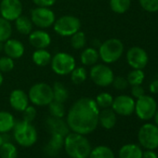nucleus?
Listing matches in <instances>:
<instances>
[{
    "label": "nucleus",
    "mask_w": 158,
    "mask_h": 158,
    "mask_svg": "<svg viewBox=\"0 0 158 158\" xmlns=\"http://www.w3.org/2000/svg\"><path fill=\"white\" fill-rule=\"evenodd\" d=\"M112 85L117 90H124L128 87V82L123 76H114Z\"/></svg>",
    "instance_id": "nucleus-39"
},
{
    "label": "nucleus",
    "mask_w": 158,
    "mask_h": 158,
    "mask_svg": "<svg viewBox=\"0 0 158 158\" xmlns=\"http://www.w3.org/2000/svg\"><path fill=\"white\" fill-rule=\"evenodd\" d=\"M50 66L56 74L67 75L70 74L76 66V62L75 59L71 54L66 52H58L51 58Z\"/></svg>",
    "instance_id": "nucleus-7"
},
{
    "label": "nucleus",
    "mask_w": 158,
    "mask_h": 158,
    "mask_svg": "<svg viewBox=\"0 0 158 158\" xmlns=\"http://www.w3.org/2000/svg\"><path fill=\"white\" fill-rule=\"evenodd\" d=\"M3 82H4V77H3L2 73L0 72V88H1V86L3 85Z\"/></svg>",
    "instance_id": "nucleus-45"
},
{
    "label": "nucleus",
    "mask_w": 158,
    "mask_h": 158,
    "mask_svg": "<svg viewBox=\"0 0 158 158\" xmlns=\"http://www.w3.org/2000/svg\"><path fill=\"white\" fill-rule=\"evenodd\" d=\"M141 158H158V156L153 152V150H148L144 152H142V157Z\"/></svg>",
    "instance_id": "nucleus-43"
},
{
    "label": "nucleus",
    "mask_w": 158,
    "mask_h": 158,
    "mask_svg": "<svg viewBox=\"0 0 158 158\" xmlns=\"http://www.w3.org/2000/svg\"><path fill=\"white\" fill-rule=\"evenodd\" d=\"M63 148L71 158H89L92 150L91 144L86 135L73 131L64 137Z\"/></svg>",
    "instance_id": "nucleus-2"
},
{
    "label": "nucleus",
    "mask_w": 158,
    "mask_h": 158,
    "mask_svg": "<svg viewBox=\"0 0 158 158\" xmlns=\"http://www.w3.org/2000/svg\"><path fill=\"white\" fill-rule=\"evenodd\" d=\"M51 54L47 48H38L35 49L33 53L32 60L34 63L39 67H45L48 64H50L51 61Z\"/></svg>",
    "instance_id": "nucleus-22"
},
{
    "label": "nucleus",
    "mask_w": 158,
    "mask_h": 158,
    "mask_svg": "<svg viewBox=\"0 0 158 158\" xmlns=\"http://www.w3.org/2000/svg\"><path fill=\"white\" fill-rule=\"evenodd\" d=\"M157 110V103L155 100L148 95L137 99L135 102V113L141 120H150L153 117Z\"/></svg>",
    "instance_id": "nucleus-11"
},
{
    "label": "nucleus",
    "mask_w": 158,
    "mask_h": 158,
    "mask_svg": "<svg viewBox=\"0 0 158 158\" xmlns=\"http://www.w3.org/2000/svg\"><path fill=\"white\" fill-rule=\"evenodd\" d=\"M153 118H154V122H155V125L158 127V110H156L154 115H153Z\"/></svg>",
    "instance_id": "nucleus-44"
},
{
    "label": "nucleus",
    "mask_w": 158,
    "mask_h": 158,
    "mask_svg": "<svg viewBox=\"0 0 158 158\" xmlns=\"http://www.w3.org/2000/svg\"><path fill=\"white\" fill-rule=\"evenodd\" d=\"M14 22H15L16 30L21 35H28L33 31V25L34 24H33V23H32V21H31V19L29 17L24 16V15L22 14Z\"/></svg>",
    "instance_id": "nucleus-25"
},
{
    "label": "nucleus",
    "mask_w": 158,
    "mask_h": 158,
    "mask_svg": "<svg viewBox=\"0 0 158 158\" xmlns=\"http://www.w3.org/2000/svg\"><path fill=\"white\" fill-rule=\"evenodd\" d=\"M48 111L50 114V116L53 117H59V118H62L65 115V107H64V103L56 102V101H52L48 105Z\"/></svg>",
    "instance_id": "nucleus-34"
},
{
    "label": "nucleus",
    "mask_w": 158,
    "mask_h": 158,
    "mask_svg": "<svg viewBox=\"0 0 158 158\" xmlns=\"http://www.w3.org/2000/svg\"><path fill=\"white\" fill-rule=\"evenodd\" d=\"M71 46L73 49H83L87 44V37L85 33L78 31L71 36Z\"/></svg>",
    "instance_id": "nucleus-32"
},
{
    "label": "nucleus",
    "mask_w": 158,
    "mask_h": 158,
    "mask_svg": "<svg viewBox=\"0 0 158 158\" xmlns=\"http://www.w3.org/2000/svg\"><path fill=\"white\" fill-rule=\"evenodd\" d=\"M149 89H150V91L152 94H158V79H157V80H153L150 84Z\"/></svg>",
    "instance_id": "nucleus-42"
},
{
    "label": "nucleus",
    "mask_w": 158,
    "mask_h": 158,
    "mask_svg": "<svg viewBox=\"0 0 158 158\" xmlns=\"http://www.w3.org/2000/svg\"><path fill=\"white\" fill-rule=\"evenodd\" d=\"M23 113V120L27 123H32L36 116V109L34 106L28 105Z\"/></svg>",
    "instance_id": "nucleus-38"
},
{
    "label": "nucleus",
    "mask_w": 158,
    "mask_h": 158,
    "mask_svg": "<svg viewBox=\"0 0 158 158\" xmlns=\"http://www.w3.org/2000/svg\"><path fill=\"white\" fill-rule=\"evenodd\" d=\"M28 97L34 105L48 106L53 101L52 87L44 82L35 83L30 88Z\"/></svg>",
    "instance_id": "nucleus-5"
},
{
    "label": "nucleus",
    "mask_w": 158,
    "mask_h": 158,
    "mask_svg": "<svg viewBox=\"0 0 158 158\" xmlns=\"http://www.w3.org/2000/svg\"><path fill=\"white\" fill-rule=\"evenodd\" d=\"M46 126L50 134H60L65 137L70 132V128L66 121H64L62 118L49 116L46 120Z\"/></svg>",
    "instance_id": "nucleus-18"
},
{
    "label": "nucleus",
    "mask_w": 158,
    "mask_h": 158,
    "mask_svg": "<svg viewBox=\"0 0 158 158\" xmlns=\"http://www.w3.org/2000/svg\"><path fill=\"white\" fill-rule=\"evenodd\" d=\"M15 62L14 60L9 56L0 57V72L1 73H10L14 69Z\"/></svg>",
    "instance_id": "nucleus-36"
},
{
    "label": "nucleus",
    "mask_w": 158,
    "mask_h": 158,
    "mask_svg": "<svg viewBox=\"0 0 158 158\" xmlns=\"http://www.w3.org/2000/svg\"><path fill=\"white\" fill-rule=\"evenodd\" d=\"M0 157L1 158H17L18 150L10 141H5L0 147Z\"/></svg>",
    "instance_id": "nucleus-29"
},
{
    "label": "nucleus",
    "mask_w": 158,
    "mask_h": 158,
    "mask_svg": "<svg viewBox=\"0 0 158 158\" xmlns=\"http://www.w3.org/2000/svg\"><path fill=\"white\" fill-rule=\"evenodd\" d=\"M89 158H114V153L111 148L101 145L91 150Z\"/></svg>",
    "instance_id": "nucleus-28"
},
{
    "label": "nucleus",
    "mask_w": 158,
    "mask_h": 158,
    "mask_svg": "<svg viewBox=\"0 0 158 158\" xmlns=\"http://www.w3.org/2000/svg\"><path fill=\"white\" fill-rule=\"evenodd\" d=\"M23 6L21 0H1L0 15L9 22H14L23 14Z\"/></svg>",
    "instance_id": "nucleus-12"
},
{
    "label": "nucleus",
    "mask_w": 158,
    "mask_h": 158,
    "mask_svg": "<svg viewBox=\"0 0 158 158\" xmlns=\"http://www.w3.org/2000/svg\"><path fill=\"white\" fill-rule=\"evenodd\" d=\"M53 100L61 103H64L69 98V91L67 88L60 82H55L52 86Z\"/></svg>",
    "instance_id": "nucleus-26"
},
{
    "label": "nucleus",
    "mask_w": 158,
    "mask_h": 158,
    "mask_svg": "<svg viewBox=\"0 0 158 158\" xmlns=\"http://www.w3.org/2000/svg\"><path fill=\"white\" fill-rule=\"evenodd\" d=\"M10 106L18 112H23L25 108L29 105V97L23 89H16L10 92Z\"/></svg>",
    "instance_id": "nucleus-16"
},
{
    "label": "nucleus",
    "mask_w": 158,
    "mask_h": 158,
    "mask_svg": "<svg viewBox=\"0 0 158 158\" xmlns=\"http://www.w3.org/2000/svg\"><path fill=\"white\" fill-rule=\"evenodd\" d=\"M99 124L105 129L113 128L116 124V114L112 108L102 109L99 114Z\"/></svg>",
    "instance_id": "nucleus-20"
},
{
    "label": "nucleus",
    "mask_w": 158,
    "mask_h": 158,
    "mask_svg": "<svg viewBox=\"0 0 158 158\" xmlns=\"http://www.w3.org/2000/svg\"><path fill=\"white\" fill-rule=\"evenodd\" d=\"M131 94L134 98L139 99L140 97H142L143 95H145L144 93V89L141 87V85H136V86H132L131 89Z\"/></svg>",
    "instance_id": "nucleus-41"
},
{
    "label": "nucleus",
    "mask_w": 158,
    "mask_h": 158,
    "mask_svg": "<svg viewBox=\"0 0 158 158\" xmlns=\"http://www.w3.org/2000/svg\"><path fill=\"white\" fill-rule=\"evenodd\" d=\"M29 43L35 48H47L51 44V36L44 29L32 31L28 35Z\"/></svg>",
    "instance_id": "nucleus-15"
},
{
    "label": "nucleus",
    "mask_w": 158,
    "mask_h": 158,
    "mask_svg": "<svg viewBox=\"0 0 158 158\" xmlns=\"http://www.w3.org/2000/svg\"><path fill=\"white\" fill-rule=\"evenodd\" d=\"M12 26L10 22L0 16V42H5L11 37Z\"/></svg>",
    "instance_id": "nucleus-31"
},
{
    "label": "nucleus",
    "mask_w": 158,
    "mask_h": 158,
    "mask_svg": "<svg viewBox=\"0 0 158 158\" xmlns=\"http://www.w3.org/2000/svg\"><path fill=\"white\" fill-rule=\"evenodd\" d=\"M113 101H114V97L108 92H102L99 95H97L95 99L97 105L99 106V108L102 109L111 108L113 104Z\"/></svg>",
    "instance_id": "nucleus-35"
},
{
    "label": "nucleus",
    "mask_w": 158,
    "mask_h": 158,
    "mask_svg": "<svg viewBox=\"0 0 158 158\" xmlns=\"http://www.w3.org/2000/svg\"><path fill=\"white\" fill-rule=\"evenodd\" d=\"M64 146V137L60 134H51V137L45 147V152L50 157L58 155Z\"/></svg>",
    "instance_id": "nucleus-19"
},
{
    "label": "nucleus",
    "mask_w": 158,
    "mask_h": 158,
    "mask_svg": "<svg viewBox=\"0 0 158 158\" xmlns=\"http://www.w3.org/2000/svg\"><path fill=\"white\" fill-rule=\"evenodd\" d=\"M4 48V42H0V51H2Z\"/></svg>",
    "instance_id": "nucleus-47"
},
{
    "label": "nucleus",
    "mask_w": 158,
    "mask_h": 158,
    "mask_svg": "<svg viewBox=\"0 0 158 158\" xmlns=\"http://www.w3.org/2000/svg\"><path fill=\"white\" fill-rule=\"evenodd\" d=\"M111 108L116 114L128 116L135 111V101L130 96L119 95L116 98H114Z\"/></svg>",
    "instance_id": "nucleus-13"
},
{
    "label": "nucleus",
    "mask_w": 158,
    "mask_h": 158,
    "mask_svg": "<svg viewBox=\"0 0 158 158\" xmlns=\"http://www.w3.org/2000/svg\"><path fill=\"white\" fill-rule=\"evenodd\" d=\"M100 108L94 99L83 97L73 103L66 116L71 131L82 135L93 132L99 125Z\"/></svg>",
    "instance_id": "nucleus-1"
},
{
    "label": "nucleus",
    "mask_w": 158,
    "mask_h": 158,
    "mask_svg": "<svg viewBox=\"0 0 158 158\" xmlns=\"http://www.w3.org/2000/svg\"><path fill=\"white\" fill-rule=\"evenodd\" d=\"M138 139L140 145L147 150L158 148V127L153 124L143 125L139 130Z\"/></svg>",
    "instance_id": "nucleus-10"
},
{
    "label": "nucleus",
    "mask_w": 158,
    "mask_h": 158,
    "mask_svg": "<svg viewBox=\"0 0 158 158\" xmlns=\"http://www.w3.org/2000/svg\"><path fill=\"white\" fill-rule=\"evenodd\" d=\"M98 51L100 59L105 64L114 63L122 57L124 53V44L117 38H110L101 44Z\"/></svg>",
    "instance_id": "nucleus-4"
},
{
    "label": "nucleus",
    "mask_w": 158,
    "mask_h": 158,
    "mask_svg": "<svg viewBox=\"0 0 158 158\" xmlns=\"http://www.w3.org/2000/svg\"><path fill=\"white\" fill-rule=\"evenodd\" d=\"M52 26L57 35L63 37H71L73 34L80 31L81 22L73 15H63L56 19Z\"/></svg>",
    "instance_id": "nucleus-6"
},
{
    "label": "nucleus",
    "mask_w": 158,
    "mask_h": 158,
    "mask_svg": "<svg viewBox=\"0 0 158 158\" xmlns=\"http://www.w3.org/2000/svg\"><path fill=\"white\" fill-rule=\"evenodd\" d=\"M141 8L148 12L158 11V0H139Z\"/></svg>",
    "instance_id": "nucleus-37"
},
{
    "label": "nucleus",
    "mask_w": 158,
    "mask_h": 158,
    "mask_svg": "<svg viewBox=\"0 0 158 158\" xmlns=\"http://www.w3.org/2000/svg\"><path fill=\"white\" fill-rule=\"evenodd\" d=\"M30 19L33 24L39 29H47L54 24L56 21V16L54 11L50 8L35 7L31 10Z\"/></svg>",
    "instance_id": "nucleus-9"
},
{
    "label": "nucleus",
    "mask_w": 158,
    "mask_h": 158,
    "mask_svg": "<svg viewBox=\"0 0 158 158\" xmlns=\"http://www.w3.org/2000/svg\"><path fill=\"white\" fill-rule=\"evenodd\" d=\"M12 130L16 142L21 146L31 147L37 140V131L32 123H27L23 119L15 121Z\"/></svg>",
    "instance_id": "nucleus-3"
},
{
    "label": "nucleus",
    "mask_w": 158,
    "mask_h": 158,
    "mask_svg": "<svg viewBox=\"0 0 158 158\" xmlns=\"http://www.w3.org/2000/svg\"><path fill=\"white\" fill-rule=\"evenodd\" d=\"M99 60V51L94 48H84L80 53V61L84 66H93Z\"/></svg>",
    "instance_id": "nucleus-21"
},
{
    "label": "nucleus",
    "mask_w": 158,
    "mask_h": 158,
    "mask_svg": "<svg viewBox=\"0 0 158 158\" xmlns=\"http://www.w3.org/2000/svg\"><path fill=\"white\" fill-rule=\"evenodd\" d=\"M3 51L5 52L6 56H9L10 58L13 60H17L23 56L25 48H24V45L20 40L10 38L4 42Z\"/></svg>",
    "instance_id": "nucleus-17"
},
{
    "label": "nucleus",
    "mask_w": 158,
    "mask_h": 158,
    "mask_svg": "<svg viewBox=\"0 0 158 158\" xmlns=\"http://www.w3.org/2000/svg\"><path fill=\"white\" fill-rule=\"evenodd\" d=\"M5 141H4V138H3V134H1L0 133V147H1V145L4 143Z\"/></svg>",
    "instance_id": "nucleus-46"
},
{
    "label": "nucleus",
    "mask_w": 158,
    "mask_h": 158,
    "mask_svg": "<svg viewBox=\"0 0 158 158\" xmlns=\"http://www.w3.org/2000/svg\"><path fill=\"white\" fill-rule=\"evenodd\" d=\"M119 158H141L142 151L137 144H126L120 150L118 153Z\"/></svg>",
    "instance_id": "nucleus-23"
},
{
    "label": "nucleus",
    "mask_w": 158,
    "mask_h": 158,
    "mask_svg": "<svg viewBox=\"0 0 158 158\" xmlns=\"http://www.w3.org/2000/svg\"><path fill=\"white\" fill-rule=\"evenodd\" d=\"M144 72L141 69H133L128 73L127 80L128 82V85L131 86L141 85L144 80Z\"/></svg>",
    "instance_id": "nucleus-33"
},
{
    "label": "nucleus",
    "mask_w": 158,
    "mask_h": 158,
    "mask_svg": "<svg viewBox=\"0 0 158 158\" xmlns=\"http://www.w3.org/2000/svg\"><path fill=\"white\" fill-rule=\"evenodd\" d=\"M70 74H71V81L74 85L83 84L88 78V72L86 68L83 66H79V67L75 66Z\"/></svg>",
    "instance_id": "nucleus-27"
},
{
    "label": "nucleus",
    "mask_w": 158,
    "mask_h": 158,
    "mask_svg": "<svg viewBox=\"0 0 158 158\" xmlns=\"http://www.w3.org/2000/svg\"><path fill=\"white\" fill-rule=\"evenodd\" d=\"M127 61L131 68L142 70L148 63V54L139 47H132L127 52Z\"/></svg>",
    "instance_id": "nucleus-14"
},
{
    "label": "nucleus",
    "mask_w": 158,
    "mask_h": 158,
    "mask_svg": "<svg viewBox=\"0 0 158 158\" xmlns=\"http://www.w3.org/2000/svg\"><path fill=\"white\" fill-rule=\"evenodd\" d=\"M131 5V0H110L111 10L117 14L127 12Z\"/></svg>",
    "instance_id": "nucleus-30"
},
{
    "label": "nucleus",
    "mask_w": 158,
    "mask_h": 158,
    "mask_svg": "<svg viewBox=\"0 0 158 158\" xmlns=\"http://www.w3.org/2000/svg\"><path fill=\"white\" fill-rule=\"evenodd\" d=\"M89 75L92 82L102 88L111 86L114 77L113 70L106 64L102 63H96L91 66Z\"/></svg>",
    "instance_id": "nucleus-8"
},
{
    "label": "nucleus",
    "mask_w": 158,
    "mask_h": 158,
    "mask_svg": "<svg viewBox=\"0 0 158 158\" xmlns=\"http://www.w3.org/2000/svg\"><path fill=\"white\" fill-rule=\"evenodd\" d=\"M32 1L36 7L51 8L53 5H55L57 0H32Z\"/></svg>",
    "instance_id": "nucleus-40"
},
{
    "label": "nucleus",
    "mask_w": 158,
    "mask_h": 158,
    "mask_svg": "<svg viewBox=\"0 0 158 158\" xmlns=\"http://www.w3.org/2000/svg\"><path fill=\"white\" fill-rule=\"evenodd\" d=\"M14 116L7 112V111H0V133H8L13 129L15 124Z\"/></svg>",
    "instance_id": "nucleus-24"
}]
</instances>
